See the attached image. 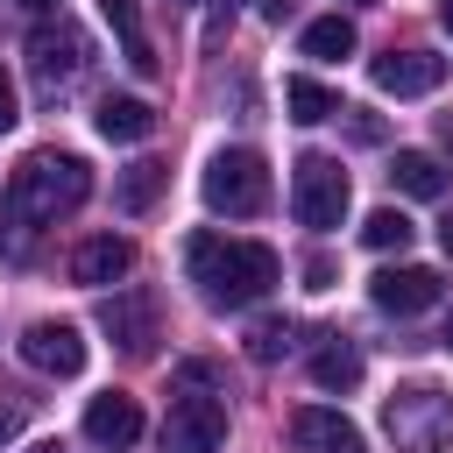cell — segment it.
Wrapping results in <instances>:
<instances>
[{
    "mask_svg": "<svg viewBox=\"0 0 453 453\" xmlns=\"http://www.w3.org/2000/svg\"><path fill=\"white\" fill-rule=\"evenodd\" d=\"M361 241H368L375 255H389V248L403 255V248H411V219H403L396 205H382V212H368V219H361Z\"/></svg>",
    "mask_w": 453,
    "mask_h": 453,
    "instance_id": "cell-21",
    "label": "cell"
},
{
    "mask_svg": "<svg viewBox=\"0 0 453 453\" xmlns=\"http://www.w3.org/2000/svg\"><path fill=\"white\" fill-rule=\"evenodd\" d=\"M205 368L191 361L184 368V396H170V418H163V453H219L226 439V403L205 396Z\"/></svg>",
    "mask_w": 453,
    "mask_h": 453,
    "instance_id": "cell-4",
    "label": "cell"
},
{
    "mask_svg": "<svg viewBox=\"0 0 453 453\" xmlns=\"http://www.w3.org/2000/svg\"><path fill=\"white\" fill-rule=\"evenodd\" d=\"M311 382H319V389H340V396H347V389L361 382V347H347V340H326V347L311 354Z\"/></svg>",
    "mask_w": 453,
    "mask_h": 453,
    "instance_id": "cell-17",
    "label": "cell"
},
{
    "mask_svg": "<svg viewBox=\"0 0 453 453\" xmlns=\"http://www.w3.org/2000/svg\"><path fill=\"white\" fill-rule=\"evenodd\" d=\"M198 191H205L212 212H226V219H255V212L269 205V170H262L255 149H219V156L205 163Z\"/></svg>",
    "mask_w": 453,
    "mask_h": 453,
    "instance_id": "cell-5",
    "label": "cell"
},
{
    "mask_svg": "<svg viewBox=\"0 0 453 453\" xmlns=\"http://www.w3.org/2000/svg\"><path fill=\"white\" fill-rule=\"evenodd\" d=\"M21 7H28V14H57V0H21Z\"/></svg>",
    "mask_w": 453,
    "mask_h": 453,
    "instance_id": "cell-27",
    "label": "cell"
},
{
    "mask_svg": "<svg viewBox=\"0 0 453 453\" xmlns=\"http://www.w3.org/2000/svg\"><path fill=\"white\" fill-rule=\"evenodd\" d=\"M290 212H297V226L333 234V226L347 219V170H340L333 156H304L297 177H290Z\"/></svg>",
    "mask_w": 453,
    "mask_h": 453,
    "instance_id": "cell-7",
    "label": "cell"
},
{
    "mask_svg": "<svg viewBox=\"0 0 453 453\" xmlns=\"http://www.w3.org/2000/svg\"><path fill=\"white\" fill-rule=\"evenodd\" d=\"M446 347H453V319H446Z\"/></svg>",
    "mask_w": 453,
    "mask_h": 453,
    "instance_id": "cell-30",
    "label": "cell"
},
{
    "mask_svg": "<svg viewBox=\"0 0 453 453\" xmlns=\"http://www.w3.org/2000/svg\"><path fill=\"white\" fill-rule=\"evenodd\" d=\"M184 262H191V283L205 290V304H262L276 290V248L262 241H234V234H191L184 241Z\"/></svg>",
    "mask_w": 453,
    "mask_h": 453,
    "instance_id": "cell-1",
    "label": "cell"
},
{
    "mask_svg": "<svg viewBox=\"0 0 453 453\" xmlns=\"http://www.w3.org/2000/svg\"><path fill=\"white\" fill-rule=\"evenodd\" d=\"M439 85H446V57H432V50H389V57H375V92L418 99V92H439Z\"/></svg>",
    "mask_w": 453,
    "mask_h": 453,
    "instance_id": "cell-10",
    "label": "cell"
},
{
    "mask_svg": "<svg viewBox=\"0 0 453 453\" xmlns=\"http://www.w3.org/2000/svg\"><path fill=\"white\" fill-rule=\"evenodd\" d=\"M92 127H99L106 142H149V134H156V106L134 99V92H106L99 113H92Z\"/></svg>",
    "mask_w": 453,
    "mask_h": 453,
    "instance_id": "cell-13",
    "label": "cell"
},
{
    "mask_svg": "<svg viewBox=\"0 0 453 453\" xmlns=\"http://www.w3.org/2000/svg\"><path fill=\"white\" fill-rule=\"evenodd\" d=\"M28 453H57V446H28Z\"/></svg>",
    "mask_w": 453,
    "mask_h": 453,
    "instance_id": "cell-29",
    "label": "cell"
},
{
    "mask_svg": "<svg viewBox=\"0 0 453 453\" xmlns=\"http://www.w3.org/2000/svg\"><path fill=\"white\" fill-rule=\"evenodd\" d=\"M85 64H92V42H85L78 21H64V14L50 21V14H42V21L28 28V71H35V85H42L50 99H57L64 85H78Z\"/></svg>",
    "mask_w": 453,
    "mask_h": 453,
    "instance_id": "cell-6",
    "label": "cell"
},
{
    "mask_svg": "<svg viewBox=\"0 0 453 453\" xmlns=\"http://www.w3.org/2000/svg\"><path fill=\"white\" fill-rule=\"evenodd\" d=\"M283 106H290V120L319 127V120H333V113H340V92H326L319 78H290V85H283Z\"/></svg>",
    "mask_w": 453,
    "mask_h": 453,
    "instance_id": "cell-18",
    "label": "cell"
},
{
    "mask_svg": "<svg viewBox=\"0 0 453 453\" xmlns=\"http://www.w3.org/2000/svg\"><path fill=\"white\" fill-rule=\"evenodd\" d=\"M14 120H21V99H14V78H7V71H0V134H7V127H14Z\"/></svg>",
    "mask_w": 453,
    "mask_h": 453,
    "instance_id": "cell-24",
    "label": "cell"
},
{
    "mask_svg": "<svg viewBox=\"0 0 453 453\" xmlns=\"http://www.w3.org/2000/svg\"><path fill=\"white\" fill-rule=\"evenodd\" d=\"M368 297H375L382 311H396V319H418V311H432V304H439V269H425V262L382 269V276L368 283Z\"/></svg>",
    "mask_w": 453,
    "mask_h": 453,
    "instance_id": "cell-9",
    "label": "cell"
},
{
    "mask_svg": "<svg viewBox=\"0 0 453 453\" xmlns=\"http://www.w3.org/2000/svg\"><path fill=\"white\" fill-rule=\"evenodd\" d=\"M382 425L403 453H446L453 446V396L432 389V382H411L382 403Z\"/></svg>",
    "mask_w": 453,
    "mask_h": 453,
    "instance_id": "cell-3",
    "label": "cell"
},
{
    "mask_svg": "<svg viewBox=\"0 0 453 453\" xmlns=\"http://www.w3.org/2000/svg\"><path fill=\"white\" fill-rule=\"evenodd\" d=\"M106 333H120V347L127 354H149V304H106Z\"/></svg>",
    "mask_w": 453,
    "mask_h": 453,
    "instance_id": "cell-22",
    "label": "cell"
},
{
    "mask_svg": "<svg viewBox=\"0 0 453 453\" xmlns=\"http://www.w3.org/2000/svg\"><path fill=\"white\" fill-rule=\"evenodd\" d=\"M21 361L42 368V375H78V368H85V333L64 326V319H35V326L21 333Z\"/></svg>",
    "mask_w": 453,
    "mask_h": 453,
    "instance_id": "cell-8",
    "label": "cell"
},
{
    "mask_svg": "<svg viewBox=\"0 0 453 453\" xmlns=\"http://www.w3.org/2000/svg\"><path fill=\"white\" fill-rule=\"evenodd\" d=\"M127 269H134V248H127L120 234H92V241H78V255H71V283H85V290L120 283Z\"/></svg>",
    "mask_w": 453,
    "mask_h": 453,
    "instance_id": "cell-12",
    "label": "cell"
},
{
    "mask_svg": "<svg viewBox=\"0 0 453 453\" xmlns=\"http://www.w3.org/2000/svg\"><path fill=\"white\" fill-rule=\"evenodd\" d=\"M99 14H106V28L120 35V57H127L134 71H156V50H149V35H142V7H134V0H99Z\"/></svg>",
    "mask_w": 453,
    "mask_h": 453,
    "instance_id": "cell-16",
    "label": "cell"
},
{
    "mask_svg": "<svg viewBox=\"0 0 453 453\" xmlns=\"http://www.w3.org/2000/svg\"><path fill=\"white\" fill-rule=\"evenodd\" d=\"M134 432H142V411H134V396L106 389V396H92V403H85V439H92V446H127Z\"/></svg>",
    "mask_w": 453,
    "mask_h": 453,
    "instance_id": "cell-14",
    "label": "cell"
},
{
    "mask_svg": "<svg viewBox=\"0 0 453 453\" xmlns=\"http://www.w3.org/2000/svg\"><path fill=\"white\" fill-rule=\"evenodd\" d=\"M389 184H396V191H411V198H446V163H439L432 149H396Z\"/></svg>",
    "mask_w": 453,
    "mask_h": 453,
    "instance_id": "cell-15",
    "label": "cell"
},
{
    "mask_svg": "<svg viewBox=\"0 0 453 453\" xmlns=\"http://www.w3.org/2000/svg\"><path fill=\"white\" fill-rule=\"evenodd\" d=\"M290 446H297V453H368V446H361V425L340 418V411H326V403H304V411L290 418Z\"/></svg>",
    "mask_w": 453,
    "mask_h": 453,
    "instance_id": "cell-11",
    "label": "cell"
},
{
    "mask_svg": "<svg viewBox=\"0 0 453 453\" xmlns=\"http://www.w3.org/2000/svg\"><path fill=\"white\" fill-rule=\"evenodd\" d=\"M92 198V170L71 149H35L21 156V170L7 177V219L14 226H57L64 212H78Z\"/></svg>",
    "mask_w": 453,
    "mask_h": 453,
    "instance_id": "cell-2",
    "label": "cell"
},
{
    "mask_svg": "<svg viewBox=\"0 0 453 453\" xmlns=\"http://www.w3.org/2000/svg\"><path fill=\"white\" fill-rule=\"evenodd\" d=\"M283 347H290V319H262V326L248 333V354H255V361H276Z\"/></svg>",
    "mask_w": 453,
    "mask_h": 453,
    "instance_id": "cell-23",
    "label": "cell"
},
{
    "mask_svg": "<svg viewBox=\"0 0 453 453\" xmlns=\"http://www.w3.org/2000/svg\"><path fill=\"white\" fill-rule=\"evenodd\" d=\"M439 248H446V255H453V219H439Z\"/></svg>",
    "mask_w": 453,
    "mask_h": 453,
    "instance_id": "cell-25",
    "label": "cell"
},
{
    "mask_svg": "<svg viewBox=\"0 0 453 453\" xmlns=\"http://www.w3.org/2000/svg\"><path fill=\"white\" fill-rule=\"evenodd\" d=\"M14 425H21V418H14V411H0V439H14Z\"/></svg>",
    "mask_w": 453,
    "mask_h": 453,
    "instance_id": "cell-26",
    "label": "cell"
},
{
    "mask_svg": "<svg viewBox=\"0 0 453 453\" xmlns=\"http://www.w3.org/2000/svg\"><path fill=\"white\" fill-rule=\"evenodd\" d=\"M439 14H446V28H453V0H439Z\"/></svg>",
    "mask_w": 453,
    "mask_h": 453,
    "instance_id": "cell-28",
    "label": "cell"
},
{
    "mask_svg": "<svg viewBox=\"0 0 453 453\" xmlns=\"http://www.w3.org/2000/svg\"><path fill=\"white\" fill-rule=\"evenodd\" d=\"M163 184H170V163H156V156H149V163H134V170L120 177V212H149Z\"/></svg>",
    "mask_w": 453,
    "mask_h": 453,
    "instance_id": "cell-20",
    "label": "cell"
},
{
    "mask_svg": "<svg viewBox=\"0 0 453 453\" xmlns=\"http://www.w3.org/2000/svg\"><path fill=\"white\" fill-rule=\"evenodd\" d=\"M347 50H354V21H347V14H326V21H311V28H304V57L340 64Z\"/></svg>",
    "mask_w": 453,
    "mask_h": 453,
    "instance_id": "cell-19",
    "label": "cell"
}]
</instances>
